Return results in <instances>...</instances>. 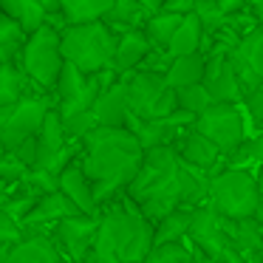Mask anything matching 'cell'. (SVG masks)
Listing matches in <instances>:
<instances>
[{"instance_id":"d4e9b609","label":"cell","mask_w":263,"mask_h":263,"mask_svg":"<svg viewBox=\"0 0 263 263\" xmlns=\"http://www.w3.org/2000/svg\"><path fill=\"white\" fill-rule=\"evenodd\" d=\"M201 43H204V29H201V20L195 17V14H190V17L184 20V26L176 31V37H173L167 54H170L173 60L190 57V54H201Z\"/></svg>"},{"instance_id":"f35d334b","label":"cell","mask_w":263,"mask_h":263,"mask_svg":"<svg viewBox=\"0 0 263 263\" xmlns=\"http://www.w3.org/2000/svg\"><path fill=\"white\" fill-rule=\"evenodd\" d=\"M249 9L260 17V23H263V0H249Z\"/></svg>"},{"instance_id":"74e56055","label":"cell","mask_w":263,"mask_h":263,"mask_svg":"<svg viewBox=\"0 0 263 263\" xmlns=\"http://www.w3.org/2000/svg\"><path fill=\"white\" fill-rule=\"evenodd\" d=\"M40 3L46 6L48 14H60V12H63V3H60V0H40Z\"/></svg>"},{"instance_id":"ba28073f","label":"cell","mask_w":263,"mask_h":263,"mask_svg":"<svg viewBox=\"0 0 263 263\" xmlns=\"http://www.w3.org/2000/svg\"><path fill=\"white\" fill-rule=\"evenodd\" d=\"M99 227H102V215L91 218V215H74V218H65L54 227L51 238L57 240V246L65 252L71 263L77 260H85L88 255L93 252L99 238Z\"/></svg>"},{"instance_id":"ffe728a7","label":"cell","mask_w":263,"mask_h":263,"mask_svg":"<svg viewBox=\"0 0 263 263\" xmlns=\"http://www.w3.org/2000/svg\"><path fill=\"white\" fill-rule=\"evenodd\" d=\"M204 85L210 88L212 99L221 102V105H243V99H246L243 88H240V80H238V74H235L232 60H227V65H223L210 82H204Z\"/></svg>"},{"instance_id":"f546056e","label":"cell","mask_w":263,"mask_h":263,"mask_svg":"<svg viewBox=\"0 0 263 263\" xmlns=\"http://www.w3.org/2000/svg\"><path fill=\"white\" fill-rule=\"evenodd\" d=\"M0 173H3V181H6L9 187H14V184H20V187H23V184L31 178V167H26L14 153H3Z\"/></svg>"},{"instance_id":"cb8c5ba5","label":"cell","mask_w":263,"mask_h":263,"mask_svg":"<svg viewBox=\"0 0 263 263\" xmlns=\"http://www.w3.org/2000/svg\"><path fill=\"white\" fill-rule=\"evenodd\" d=\"M184 20L187 17L170 14V12H161V14H156V17H150L147 26H144V34H147L150 46H153L156 51H167L170 43H173V37H176V31L184 26Z\"/></svg>"},{"instance_id":"7402d4cb","label":"cell","mask_w":263,"mask_h":263,"mask_svg":"<svg viewBox=\"0 0 263 263\" xmlns=\"http://www.w3.org/2000/svg\"><path fill=\"white\" fill-rule=\"evenodd\" d=\"M60 3H63V14L68 20V26H80V23L105 20L116 0H60Z\"/></svg>"},{"instance_id":"4316f807","label":"cell","mask_w":263,"mask_h":263,"mask_svg":"<svg viewBox=\"0 0 263 263\" xmlns=\"http://www.w3.org/2000/svg\"><path fill=\"white\" fill-rule=\"evenodd\" d=\"M187 240H184V243L156 246L144 263H195V252H193V246H187Z\"/></svg>"},{"instance_id":"3957f363","label":"cell","mask_w":263,"mask_h":263,"mask_svg":"<svg viewBox=\"0 0 263 263\" xmlns=\"http://www.w3.org/2000/svg\"><path fill=\"white\" fill-rule=\"evenodd\" d=\"M116 46H119V37L108 29L105 20L63 29V57H65V63L77 65L85 77H93V74H102V71L114 68Z\"/></svg>"},{"instance_id":"484cf974","label":"cell","mask_w":263,"mask_h":263,"mask_svg":"<svg viewBox=\"0 0 263 263\" xmlns=\"http://www.w3.org/2000/svg\"><path fill=\"white\" fill-rule=\"evenodd\" d=\"M212 105H215V99H212L210 88L201 82V85H190V88H181L178 91V108L187 110V114L193 116H201L204 110H210Z\"/></svg>"},{"instance_id":"5b68a950","label":"cell","mask_w":263,"mask_h":263,"mask_svg":"<svg viewBox=\"0 0 263 263\" xmlns=\"http://www.w3.org/2000/svg\"><path fill=\"white\" fill-rule=\"evenodd\" d=\"M20 68L29 74V80L40 88L43 93L57 91L60 74L65 68L63 57V31H57L54 26H43L40 31L29 37L23 57H20Z\"/></svg>"},{"instance_id":"8992f818","label":"cell","mask_w":263,"mask_h":263,"mask_svg":"<svg viewBox=\"0 0 263 263\" xmlns=\"http://www.w3.org/2000/svg\"><path fill=\"white\" fill-rule=\"evenodd\" d=\"M57 102H48L40 93H31L23 102L12 105V108H0V142H3V153H14L20 144L29 139H37L43 130V122Z\"/></svg>"},{"instance_id":"6da1fadb","label":"cell","mask_w":263,"mask_h":263,"mask_svg":"<svg viewBox=\"0 0 263 263\" xmlns=\"http://www.w3.org/2000/svg\"><path fill=\"white\" fill-rule=\"evenodd\" d=\"M80 164L97 190L99 206H108L119 190H127L144 164V147L127 127H97L82 142Z\"/></svg>"},{"instance_id":"9a60e30c","label":"cell","mask_w":263,"mask_h":263,"mask_svg":"<svg viewBox=\"0 0 263 263\" xmlns=\"http://www.w3.org/2000/svg\"><path fill=\"white\" fill-rule=\"evenodd\" d=\"M93 116H97L99 127H127L130 122V102H127V88L125 82H116L114 88L102 91L97 108H93Z\"/></svg>"},{"instance_id":"52a82bcc","label":"cell","mask_w":263,"mask_h":263,"mask_svg":"<svg viewBox=\"0 0 263 263\" xmlns=\"http://www.w3.org/2000/svg\"><path fill=\"white\" fill-rule=\"evenodd\" d=\"M195 130L206 136L227 159H232L240 147L246 144V119L240 105H221L215 102L210 110L195 119Z\"/></svg>"},{"instance_id":"1f68e13d","label":"cell","mask_w":263,"mask_h":263,"mask_svg":"<svg viewBox=\"0 0 263 263\" xmlns=\"http://www.w3.org/2000/svg\"><path fill=\"white\" fill-rule=\"evenodd\" d=\"M260 26H263L260 17H257L252 9H243V12H238V14H232V17H229V29H232L240 40H243V37H249V34H255Z\"/></svg>"},{"instance_id":"d590c367","label":"cell","mask_w":263,"mask_h":263,"mask_svg":"<svg viewBox=\"0 0 263 263\" xmlns=\"http://www.w3.org/2000/svg\"><path fill=\"white\" fill-rule=\"evenodd\" d=\"M164 3H167V0H139V6H142L144 14H147V20L164 12Z\"/></svg>"},{"instance_id":"d6a6232c","label":"cell","mask_w":263,"mask_h":263,"mask_svg":"<svg viewBox=\"0 0 263 263\" xmlns=\"http://www.w3.org/2000/svg\"><path fill=\"white\" fill-rule=\"evenodd\" d=\"M243 108H246V114L255 119V125L260 127V133H263V85L243 99Z\"/></svg>"},{"instance_id":"9c48e42d","label":"cell","mask_w":263,"mask_h":263,"mask_svg":"<svg viewBox=\"0 0 263 263\" xmlns=\"http://www.w3.org/2000/svg\"><path fill=\"white\" fill-rule=\"evenodd\" d=\"M190 243L198 246L206 257L221 263L227 246L232 243L227 235V218L212 204H201L193 212V227H190Z\"/></svg>"},{"instance_id":"e575fe53","label":"cell","mask_w":263,"mask_h":263,"mask_svg":"<svg viewBox=\"0 0 263 263\" xmlns=\"http://www.w3.org/2000/svg\"><path fill=\"white\" fill-rule=\"evenodd\" d=\"M218 9H221L227 17H232V14L243 12V9H249V0H215Z\"/></svg>"},{"instance_id":"4dcf8cb0","label":"cell","mask_w":263,"mask_h":263,"mask_svg":"<svg viewBox=\"0 0 263 263\" xmlns=\"http://www.w3.org/2000/svg\"><path fill=\"white\" fill-rule=\"evenodd\" d=\"M246 161H255V164L260 167V173H257V181H260L263 178V133H257L255 139H249V142L232 156V164L229 167H243Z\"/></svg>"},{"instance_id":"44dd1931","label":"cell","mask_w":263,"mask_h":263,"mask_svg":"<svg viewBox=\"0 0 263 263\" xmlns=\"http://www.w3.org/2000/svg\"><path fill=\"white\" fill-rule=\"evenodd\" d=\"M193 212L195 206H181L164 221L156 223V246L164 243H184L190 238V227H193Z\"/></svg>"},{"instance_id":"8fae6325","label":"cell","mask_w":263,"mask_h":263,"mask_svg":"<svg viewBox=\"0 0 263 263\" xmlns=\"http://www.w3.org/2000/svg\"><path fill=\"white\" fill-rule=\"evenodd\" d=\"M74 215H82L80 206H77L68 195H63L57 190V193L43 195L40 204L23 218V227H26V235H46V232H40L43 227H57L60 221L74 218Z\"/></svg>"},{"instance_id":"836d02e7","label":"cell","mask_w":263,"mask_h":263,"mask_svg":"<svg viewBox=\"0 0 263 263\" xmlns=\"http://www.w3.org/2000/svg\"><path fill=\"white\" fill-rule=\"evenodd\" d=\"M195 9H198V0H167V3H164V12L181 14V17L195 14Z\"/></svg>"},{"instance_id":"4fadbf2b","label":"cell","mask_w":263,"mask_h":263,"mask_svg":"<svg viewBox=\"0 0 263 263\" xmlns=\"http://www.w3.org/2000/svg\"><path fill=\"white\" fill-rule=\"evenodd\" d=\"M60 193L68 195V198L80 206L82 215H91V218L102 215V206H99V201H97V190H93L91 178L85 176L80 159L71 161V164L60 173Z\"/></svg>"},{"instance_id":"d6986e66","label":"cell","mask_w":263,"mask_h":263,"mask_svg":"<svg viewBox=\"0 0 263 263\" xmlns=\"http://www.w3.org/2000/svg\"><path fill=\"white\" fill-rule=\"evenodd\" d=\"M3 3V12L6 17H12L14 23H20L29 34L40 31L48 23V12L40 0H0Z\"/></svg>"},{"instance_id":"ac0fdd59","label":"cell","mask_w":263,"mask_h":263,"mask_svg":"<svg viewBox=\"0 0 263 263\" xmlns=\"http://www.w3.org/2000/svg\"><path fill=\"white\" fill-rule=\"evenodd\" d=\"M204 74H206V57L204 54H190V57L173 60L164 80L173 91H181V88H190V85H201Z\"/></svg>"},{"instance_id":"8d00e7d4","label":"cell","mask_w":263,"mask_h":263,"mask_svg":"<svg viewBox=\"0 0 263 263\" xmlns=\"http://www.w3.org/2000/svg\"><path fill=\"white\" fill-rule=\"evenodd\" d=\"M249 65H252V68H255V71H257V77H260V80H263V48H257V51H255V54H252V60H249Z\"/></svg>"},{"instance_id":"5bb4252c","label":"cell","mask_w":263,"mask_h":263,"mask_svg":"<svg viewBox=\"0 0 263 263\" xmlns=\"http://www.w3.org/2000/svg\"><path fill=\"white\" fill-rule=\"evenodd\" d=\"M3 263H71L57 240L48 235H29L20 246L3 249Z\"/></svg>"},{"instance_id":"f1b7e54d","label":"cell","mask_w":263,"mask_h":263,"mask_svg":"<svg viewBox=\"0 0 263 263\" xmlns=\"http://www.w3.org/2000/svg\"><path fill=\"white\" fill-rule=\"evenodd\" d=\"M63 122H65V133H68L71 142H85V139L99 127L93 110H88V114H77V116H68V119H63Z\"/></svg>"},{"instance_id":"7c38bea8","label":"cell","mask_w":263,"mask_h":263,"mask_svg":"<svg viewBox=\"0 0 263 263\" xmlns=\"http://www.w3.org/2000/svg\"><path fill=\"white\" fill-rule=\"evenodd\" d=\"M178 153H181V159L187 161L190 167H195V170L206 173V176H218L221 170H227V167H221V161L227 159V156L221 153V150L215 147V144L210 142L206 136H201L195 127H190L187 133H184L181 139H178Z\"/></svg>"},{"instance_id":"7a4b0ae2","label":"cell","mask_w":263,"mask_h":263,"mask_svg":"<svg viewBox=\"0 0 263 263\" xmlns=\"http://www.w3.org/2000/svg\"><path fill=\"white\" fill-rule=\"evenodd\" d=\"M156 249V223L144 218L139 204L125 195V204L102 210V227L93 246L97 263H144Z\"/></svg>"},{"instance_id":"83f0119b","label":"cell","mask_w":263,"mask_h":263,"mask_svg":"<svg viewBox=\"0 0 263 263\" xmlns=\"http://www.w3.org/2000/svg\"><path fill=\"white\" fill-rule=\"evenodd\" d=\"M195 17L201 20V29H204L206 37H215L218 31H223L229 26V17L218 9L215 0H204V3H198V9H195Z\"/></svg>"},{"instance_id":"60d3db41","label":"cell","mask_w":263,"mask_h":263,"mask_svg":"<svg viewBox=\"0 0 263 263\" xmlns=\"http://www.w3.org/2000/svg\"><path fill=\"white\" fill-rule=\"evenodd\" d=\"M260 198H263V178H260Z\"/></svg>"},{"instance_id":"e0dca14e","label":"cell","mask_w":263,"mask_h":263,"mask_svg":"<svg viewBox=\"0 0 263 263\" xmlns=\"http://www.w3.org/2000/svg\"><path fill=\"white\" fill-rule=\"evenodd\" d=\"M29 88H37V85L20 68V63H6L3 71H0V108H12V105L23 102L26 97H31Z\"/></svg>"},{"instance_id":"ab89813d","label":"cell","mask_w":263,"mask_h":263,"mask_svg":"<svg viewBox=\"0 0 263 263\" xmlns=\"http://www.w3.org/2000/svg\"><path fill=\"white\" fill-rule=\"evenodd\" d=\"M77 263H97V257H93V252H91V255H88L85 260H77Z\"/></svg>"},{"instance_id":"2e32d148","label":"cell","mask_w":263,"mask_h":263,"mask_svg":"<svg viewBox=\"0 0 263 263\" xmlns=\"http://www.w3.org/2000/svg\"><path fill=\"white\" fill-rule=\"evenodd\" d=\"M156 48L150 46L147 34L144 31H130V34L119 37V46H116V63H114V71L119 77L130 74V71H139L142 63L153 54Z\"/></svg>"},{"instance_id":"30bf717a","label":"cell","mask_w":263,"mask_h":263,"mask_svg":"<svg viewBox=\"0 0 263 263\" xmlns=\"http://www.w3.org/2000/svg\"><path fill=\"white\" fill-rule=\"evenodd\" d=\"M127 88V102H130V114L142 122L153 119V110L159 105V99L164 97L167 80L161 74H150V71H130V74L122 77Z\"/></svg>"},{"instance_id":"603a6c76","label":"cell","mask_w":263,"mask_h":263,"mask_svg":"<svg viewBox=\"0 0 263 263\" xmlns=\"http://www.w3.org/2000/svg\"><path fill=\"white\" fill-rule=\"evenodd\" d=\"M29 37L31 34L20 23H14L12 17H3V23H0V60H3V65L20 63L26 46H29Z\"/></svg>"},{"instance_id":"277c9868","label":"cell","mask_w":263,"mask_h":263,"mask_svg":"<svg viewBox=\"0 0 263 263\" xmlns=\"http://www.w3.org/2000/svg\"><path fill=\"white\" fill-rule=\"evenodd\" d=\"M227 221H249L257 215L263 198H260V181L252 176L246 167H227L218 176L210 178V198Z\"/></svg>"}]
</instances>
